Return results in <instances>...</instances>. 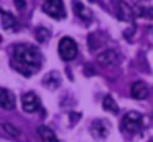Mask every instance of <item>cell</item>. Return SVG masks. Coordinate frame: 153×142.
Here are the masks:
<instances>
[{
	"instance_id": "1",
	"label": "cell",
	"mask_w": 153,
	"mask_h": 142,
	"mask_svg": "<svg viewBox=\"0 0 153 142\" xmlns=\"http://www.w3.org/2000/svg\"><path fill=\"white\" fill-rule=\"evenodd\" d=\"M13 68L23 76H31L36 73L43 65V55L33 45L28 43H18L13 48Z\"/></svg>"
},
{
	"instance_id": "2",
	"label": "cell",
	"mask_w": 153,
	"mask_h": 142,
	"mask_svg": "<svg viewBox=\"0 0 153 142\" xmlns=\"http://www.w3.org/2000/svg\"><path fill=\"white\" fill-rule=\"evenodd\" d=\"M143 125V117L137 111H128L122 117V131L127 134H137Z\"/></svg>"
},
{
	"instance_id": "3",
	"label": "cell",
	"mask_w": 153,
	"mask_h": 142,
	"mask_svg": "<svg viewBox=\"0 0 153 142\" xmlns=\"http://www.w3.org/2000/svg\"><path fill=\"white\" fill-rule=\"evenodd\" d=\"M58 53L64 61H71L77 56V43L69 36H64L58 43Z\"/></svg>"
},
{
	"instance_id": "4",
	"label": "cell",
	"mask_w": 153,
	"mask_h": 142,
	"mask_svg": "<svg viewBox=\"0 0 153 142\" xmlns=\"http://www.w3.org/2000/svg\"><path fill=\"white\" fill-rule=\"evenodd\" d=\"M43 12L48 13L50 17H53V18H56V20H61L66 17V10H64L63 0H45Z\"/></svg>"
},
{
	"instance_id": "5",
	"label": "cell",
	"mask_w": 153,
	"mask_h": 142,
	"mask_svg": "<svg viewBox=\"0 0 153 142\" xmlns=\"http://www.w3.org/2000/svg\"><path fill=\"white\" fill-rule=\"evenodd\" d=\"M22 107H23L25 112H36L40 111L41 107V99L36 92L33 91H28L27 94L22 98Z\"/></svg>"
},
{
	"instance_id": "6",
	"label": "cell",
	"mask_w": 153,
	"mask_h": 142,
	"mask_svg": "<svg viewBox=\"0 0 153 142\" xmlns=\"http://www.w3.org/2000/svg\"><path fill=\"white\" fill-rule=\"evenodd\" d=\"M97 61L105 68H112V66H117L120 63V53L117 50H105L97 56Z\"/></svg>"
},
{
	"instance_id": "7",
	"label": "cell",
	"mask_w": 153,
	"mask_h": 142,
	"mask_svg": "<svg viewBox=\"0 0 153 142\" xmlns=\"http://www.w3.org/2000/svg\"><path fill=\"white\" fill-rule=\"evenodd\" d=\"M115 13H117V17H119V20H122V22H133V18L137 17L135 8H133V7L130 5V3L122 2V0H120V2L117 3V7H115Z\"/></svg>"
},
{
	"instance_id": "8",
	"label": "cell",
	"mask_w": 153,
	"mask_h": 142,
	"mask_svg": "<svg viewBox=\"0 0 153 142\" xmlns=\"http://www.w3.org/2000/svg\"><path fill=\"white\" fill-rule=\"evenodd\" d=\"M73 10H74L76 17L81 20V22H84V23H91V22H92V18H94L92 10L87 8L82 2H79V0H73Z\"/></svg>"
},
{
	"instance_id": "9",
	"label": "cell",
	"mask_w": 153,
	"mask_h": 142,
	"mask_svg": "<svg viewBox=\"0 0 153 142\" xmlns=\"http://www.w3.org/2000/svg\"><path fill=\"white\" fill-rule=\"evenodd\" d=\"M109 131H110V125L105 119H97L91 125V134L96 139H105L109 135Z\"/></svg>"
},
{
	"instance_id": "10",
	"label": "cell",
	"mask_w": 153,
	"mask_h": 142,
	"mask_svg": "<svg viewBox=\"0 0 153 142\" xmlns=\"http://www.w3.org/2000/svg\"><path fill=\"white\" fill-rule=\"evenodd\" d=\"M0 107L2 109H13L15 107V96L7 88H0Z\"/></svg>"
},
{
	"instance_id": "11",
	"label": "cell",
	"mask_w": 153,
	"mask_h": 142,
	"mask_svg": "<svg viewBox=\"0 0 153 142\" xmlns=\"http://www.w3.org/2000/svg\"><path fill=\"white\" fill-rule=\"evenodd\" d=\"M130 94H132V98H135V99H145L146 96H148V88H146L145 83L137 81V83H133V84H132Z\"/></svg>"
},
{
	"instance_id": "12",
	"label": "cell",
	"mask_w": 153,
	"mask_h": 142,
	"mask_svg": "<svg viewBox=\"0 0 153 142\" xmlns=\"http://www.w3.org/2000/svg\"><path fill=\"white\" fill-rule=\"evenodd\" d=\"M38 135L41 137L43 142H59L56 134H54V131L51 127H48V125H40L38 127Z\"/></svg>"
},
{
	"instance_id": "13",
	"label": "cell",
	"mask_w": 153,
	"mask_h": 142,
	"mask_svg": "<svg viewBox=\"0 0 153 142\" xmlns=\"http://www.w3.org/2000/svg\"><path fill=\"white\" fill-rule=\"evenodd\" d=\"M2 26L8 32H15L17 30V18L12 13H5L2 12Z\"/></svg>"
},
{
	"instance_id": "14",
	"label": "cell",
	"mask_w": 153,
	"mask_h": 142,
	"mask_svg": "<svg viewBox=\"0 0 153 142\" xmlns=\"http://www.w3.org/2000/svg\"><path fill=\"white\" fill-rule=\"evenodd\" d=\"M43 83H45V86H46V88H50V89H56V88H58V84H59V74H58L56 71H51L48 76H45Z\"/></svg>"
},
{
	"instance_id": "15",
	"label": "cell",
	"mask_w": 153,
	"mask_h": 142,
	"mask_svg": "<svg viewBox=\"0 0 153 142\" xmlns=\"http://www.w3.org/2000/svg\"><path fill=\"white\" fill-rule=\"evenodd\" d=\"M102 107H104V111L112 112V114H117V112H119V106H117V102L114 101V98H110V96H105V98H104Z\"/></svg>"
},
{
	"instance_id": "16",
	"label": "cell",
	"mask_w": 153,
	"mask_h": 142,
	"mask_svg": "<svg viewBox=\"0 0 153 142\" xmlns=\"http://www.w3.org/2000/svg\"><path fill=\"white\" fill-rule=\"evenodd\" d=\"M35 36H36V40L40 43H45L46 40H50V30L45 28V26H38L35 30Z\"/></svg>"
},
{
	"instance_id": "17",
	"label": "cell",
	"mask_w": 153,
	"mask_h": 142,
	"mask_svg": "<svg viewBox=\"0 0 153 142\" xmlns=\"http://www.w3.org/2000/svg\"><path fill=\"white\" fill-rule=\"evenodd\" d=\"M4 129H5V132H8V134L15 135V137H17V135L20 134V131H18V129H15V127H13V125H12V124H7V122H5V124H4Z\"/></svg>"
},
{
	"instance_id": "18",
	"label": "cell",
	"mask_w": 153,
	"mask_h": 142,
	"mask_svg": "<svg viewBox=\"0 0 153 142\" xmlns=\"http://www.w3.org/2000/svg\"><path fill=\"white\" fill-rule=\"evenodd\" d=\"M137 15H148L153 17V8H135Z\"/></svg>"
},
{
	"instance_id": "19",
	"label": "cell",
	"mask_w": 153,
	"mask_h": 142,
	"mask_svg": "<svg viewBox=\"0 0 153 142\" xmlns=\"http://www.w3.org/2000/svg\"><path fill=\"white\" fill-rule=\"evenodd\" d=\"M15 3L18 8H25V0H15Z\"/></svg>"
},
{
	"instance_id": "20",
	"label": "cell",
	"mask_w": 153,
	"mask_h": 142,
	"mask_svg": "<svg viewBox=\"0 0 153 142\" xmlns=\"http://www.w3.org/2000/svg\"><path fill=\"white\" fill-rule=\"evenodd\" d=\"M0 41H2V36H0Z\"/></svg>"
}]
</instances>
